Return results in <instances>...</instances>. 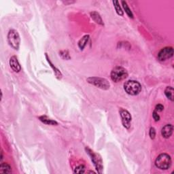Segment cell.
<instances>
[{"instance_id":"cell-1","label":"cell","mask_w":174,"mask_h":174,"mask_svg":"<svg viewBox=\"0 0 174 174\" xmlns=\"http://www.w3.org/2000/svg\"><path fill=\"white\" fill-rule=\"evenodd\" d=\"M124 89L130 95H138L141 90V86L137 81L128 80L124 84Z\"/></svg>"},{"instance_id":"cell-2","label":"cell","mask_w":174,"mask_h":174,"mask_svg":"<svg viewBox=\"0 0 174 174\" xmlns=\"http://www.w3.org/2000/svg\"><path fill=\"white\" fill-rule=\"evenodd\" d=\"M155 165L160 169H168L171 165V157L167 154H161L156 159Z\"/></svg>"},{"instance_id":"cell-3","label":"cell","mask_w":174,"mask_h":174,"mask_svg":"<svg viewBox=\"0 0 174 174\" xmlns=\"http://www.w3.org/2000/svg\"><path fill=\"white\" fill-rule=\"evenodd\" d=\"M128 76L127 71L122 67H116L111 72L110 77L111 79L115 82H118L120 81H122L125 78H126Z\"/></svg>"},{"instance_id":"cell-4","label":"cell","mask_w":174,"mask_h":174,"mask_svg":"<svg viewBox=\"0 0 174 174\" xmlns=\"http://www.w3.org/2000/svg\"><path fill=\"white\" fill-rule=\"evenodd\" d=\"M86 80L90 84L94 85V86H97V88H99L103 90H108L110 87V82L105 78L97 77H90Z\"/></svg>"},{"instance_id":"cell-5","label":"cell","mask_w":174,"mask_h":174,"mask_svg":"<svg viewBox=\"0 0 174 174\" xmlns=\"http://www.w3.org/2000/svg\"><path fill=\"white\" fill-rule=\"evenodd\" d=\"M8 41L11 47L14 50H19L21 39L18 32L14 29H11L8 34Z\"/></svg>"},{"instance_id":"cell-6","label":"cell","mask_w":174,"mask_h":174,"mask_svg":"<svg viewBox=\"0 0 174 174\" xmlns=\"http://www.w3.org/2000/svg\"><path fill=\"white\" fill-rule=\"evenodd\" d=\"M86 152H88V155L91 157V160L92 163H94V165L95 166L96 169L98 171L99 173H101V170L103 169V165H102V161H101V158L99 157L97 154H95L93 151H92L91 150L89 149L88 148H86Z\"/></svg>"},{"instance_id":"cell-7","label":"cell","mask_w":174,"mask_h":174,"mask_svg":"<svg viewBox=\"0 0 174 174\" xmlns=\"http://www.w3.org/2000/svg\"><path fill=\"white\" fill-rule=\"evenodd\" d=\"M173 55V49L172 47H165L161 49L158 54V59L160 61H165Z\"/></svg>"},{"instance_id":"cell-8","label":"cell","mask_w":174,"mask_h":174,"mask_svg":"<svg viewBox=\"0 0 174 174\" xmlns=\"http://www.w3.org/2000/svg\"><path fill=\"white\" fill-rule=\"evenodd\" d=\"M120 114L121 118H122V123L124 127L128 128L130 126V122H131L132 117L130 114L127 110L121 109L120 110Z\"/></svg>"},{"instance_id":"cell-9","label":"cell","mask_w":174,"mask_h":174,"mask_svg":"<svg viewBox=\"0 0 174 174\" xmlns=\"http://www.w3.org/2000/svg\"><path fill=\"white\" fill-rule=\"evenodd\" d=\"M10 65L12 70L15 72H19L21 70V67L16 56H12L10 59Z\"/></svg>"},{"instance_id":"cell-10","label":"cell","mask_w":174,"mask_h":174,"mask_svg":"<svg viewBox=\"0 0 174 174\" xmlns=\"http://www.w3.org/2000/svg\"><path fill=\"white\" fill-rule=\"evenodd\" d=\"M173 126L172 124H166L165 126H163L162 130H161V134L163 137L167 139L170 137L173 133Z\"/></svg>"},{"instance_id":"cell-11","label":"cell","mask_w":174,"mask_h":174,"mask_svg":"<svg viewBox=\"0 0 174 174\" xmlns=\"http://www.w3.org/2000/svg\"><path fill=\"white\" fill-rule=\"evenodd\" d=\"M39 120H40V121L44 123V124H49V125H57L58 123L56 122L55 120H52L50 118H49L48 116H41L39 118Z\"/></svg>"},{"instance_id":"cell-12","label":"cell","mask_w":174,"mask_h":174,"mask_svg":"<svg viewBox=\"0 0 174 174\" xmlns=\"http://www.w3.org/2000/svg\"><path fill=\"white\" fill-rule=\"evenodd\" d=\"M12 172V168L7 163H1L0 165V173H10Z\"/></svg>"},{"instance_id":"cell-13","label":"cell","mask_w":174,"mask_h":174,"mask_svg":"<svg viewBox=\"0 0 174 174\" xmlns=\"http://www.w3.org/2000/svg\"><path fill=\"white\" fill-rule=\"evenodd\" d=\"M173 92L174 90L173 87L171 86H167L165 90V94L166 97L171 101H173Z\"/></svg>"},{"instance_id":"cell-14","label":"cell","mask_w":174,"mask_h":174,"mask_svg":"<svg viewBox=\"0 0 174 174\" xmlns=\"http://www.w3.org/2000/svg\"><path fill=\"white\" fill-rule=\"evenodd\" d=\"M88 39H89V35H84V37H82V39H80L78 42V47L80 50H83L84 48V47L86 46L87 42H88Z\"/></svg>"},{"instance_id":"cell-15","label":"cell","mask_w":174,"mask_h":174,"mask_svg":"<svg viewBox=\"0 0 174 174\" xmlns=\"http://www.w3.org/2000/svg\"><path fill=\"white\" fill-rule=\"evenodd\" d=\"M90 16H91L92 19L95 21V22L98 23V24H100L102 25H103V21H102V19H101V16L99 14V13H97V12H91V13H90Z\"/></svg>"},{"instance_id":"cell-16","label":"cell","mask_w":174,"mask_h":174,"mask_svg":"<svg viewBox=\"0 0 174 174\" xmlns=\"http://www.w3.org/2000/svg\"><path fill=\"white\" fill-rule=\"evenodd\" d=\"M121 3H122V6H123V8H124V10H125V12H126V14H127V15L128 16H129L130 18H132V19H133V13H132L131 11H130L129 7L128 6L127 3H126V1H121Z\"/></svg>"},{"instance_id":"cell-17","label":"cell","mask_w":174,"mask_h":174,"mask_svg":"<svg viewBox=\"0 0 174 174\" xmlns=\"http://www.w3.org/2000/svg\"><path fill=\"white\" fill-rule=\"evenodd\" d=\"M113 3L114 5V8L115 10L116 11V13L120 16H123V11L121 8V7L120 6V3L118 1H113Z\"/></svg>"},{"instance_id":"cell-18","label":"cell","mask_w":174,"mask_h":174,"mask_svg":"<svg viewBox=\"0 0 174 174\" xmlns=\"http://www.w3.org/2000/svg\"><path fill=\"white\" fill-rule=\"evenodd\" d=\"M47 59H48V63L50 64V66H51L52 68V69H53V70H54V74H55L56 76H57V78H59V79L61 78V77H62V74H61V72H60V71H59V70L56 68L55 67H54V65L52 64L51 62H50V61H49V60H50V59H49L48 58H47Z\"/></svg>"},{"instance_id":"cell-19","label":"cell","mask_w":174,"mask_h":174,"mask_svg":"<svg viewBox=\"0 0 174 174\" xmlns=\"http://www.w3.org/2000/svg\"><path fill=\"white\" fill-rule=\"evenodd\" d=\"M85 172V167L83 165L77 166L74 169V173H84Z\"/></svg>"},{"instance_id":"cell-20","label":"cell","mask_w":174,"mask_h":174,"mask_svg":"<svg viewBox=\"0 0 174 174\" xmlns=\"http://www.w3.org/2000/svg\"><path fill=\"white\" fill-rule=\"evenodd\" d=\"M149 135L150 138L152 139H154L155 138V136H156V130L155 128L153 127H151L150 129V132H149Z\"/></svg>"},{"instance_id":"cell-21","label":"cell","mask_w":174,"mask_h":174,"mask_svg":"<svg viewBox=\"0 0 174 174\" xmlns=\"http://www.w3.org/2000/svg\"><path fill=\"white\" fill-rule=\"evenodd\" d=\"M152 116H153V118L156 122H157V121H159V120H160V116H159V115L155 110L153 112V113H152Z\"/></svg>"},{"instance_id":"cell-22","label":"cell","mask_w":174,"mask_h":174,"mask_svg":"<svg viewBox=\"0 0 174 174\" xmlns=\"http://www.w3.org/2000/svg\"><path fill=\"white\" fill-rule=\"evenodd\" d=\"M60 54H61V56L62 57H63V56H65V59H69L70 58L68 51H65V50H64V51H61L60 52Z\"/></svg>"},{"instance_id":"cell-23","label":"cell","mask_w":174,"mask_h":174,"mask_svg":"<svg viewBox=\"0 0 174 174\" xmlns=\"http://www.w3.org/2000/svg\"><path fill=\"white\" fill-rule=\"evenodd\" d=\"M163 110H164V107H163V105L161 104H158L155 107V111L162 112Z\"/></svg>"}]
</instances>
